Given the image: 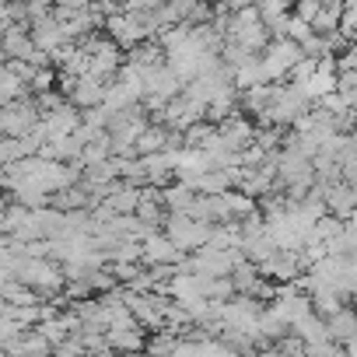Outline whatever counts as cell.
<instances>
[{
  "label": "cell",
  "instance_id": "4",
  "mask_svg": "<svg viewBox=\"0 0 357 357\" xmlns=\"http://www.w3.org/2000/svg\"><path fill=\"white\" fill-rule=\"evenodd\" d=\"M326 329H329V340H354L357 336V312L350 308H340L333 319H326Z\"/></svg>",
  "mask_w": 357,
  "mask_h": 357
},
{
  "label": "cell",
  "instance_id": "5",
  "mask_svg": "<svg viewBox=\"0 0 357 357\" xmlns=\"http://www.w3.org/2000/svg\"><path fill=\"white\" fill-rule=\"evenodd\" d=\"M25 126H32V109L15 105V109L0 112V130H4V133H22Z\"/></svg>",
  "mask_w": 357,
  "mask_h": 357
},
{
  "label": "cell",
  "instance_id": "1",
  "mask_svg": "<svg viewBox=\"0 0 357 357\" xmlns=\"http://www.w3.org/2000/svg\"><path fill=\"white\" fill-rule=\"evenodd\" d=\"M301 60H305V53H301V46L291 43V39H273V43L266 46V56H259V63H263V70H266L270 81L291 74Z\"/></svg>",
  "mask_w": 357,
  "mask_h": 357
},
{
  "label": "cell",
  "instance_id": "6",
  "mask_svg": "<svg viewBox=\"0 0 357 357\" xmlns=\"http://www.w3.org/2000/svg\"><path fill=\"white\" fill-rule=\"evenodd\" d=\"M193 190H186L183 183H178V186H172L168 193H165V204L172 207V211H178V214H190V207H193Z\"/></svg>",
  "mask_w": 357,
  "mask_h": 357
},
{
  "label": "cell",
  "instance_id": "9",
  "mask_svg": "<svg viewBox=\"0 0 357 357\" xmlns=\"http://www.w3.org/2000/svg\"><path fill=\"white\" fill-rule=\"evenodd\" d=\"M336 357H350V354H347V350H343V347H340V350H336Z\"/></svg>",
  "mask_w": 357,
  "mask_h": 357
},
{
  "label": "cell",
  "instance_id": "7",
  "mask_svg": "<svg viewBox=\"0 0 357 357\" xmlns=\"http://www.w3.org/2000/svg\"><path fill=\"white\" fill-rule=\"evenodd\" d=\"M137 147H140V151H151V154H158V151L165 147V130H144Z\"/></svg>",
  "mask_w": 357,
  "mask_h": 357
},
{
  "label": "cell",
  "instance_id": "3",
  "mask_svg": "<svg viewBox=\"0 0 357 357\" xmlns=\"http://www.w3.org/2000/svg\"><path fill=\"white\" fill-rule=\"evenodd\" d=\"M144 256H147L151 263H158V266H168V263L183 259V252L168 242V235H151V238L144 242Z\"/></svg>",
  "mask_w": 357,
  "mask_h": 357
},
{
  "label": "cell",
  "instance_id": "2",
  "mask_svg": "<svg viewBox=\"0 0 357 357\" xmlns=\"http://www.w3.org/2000/svg\"><path fill=\"white\" fill-rule=\"evenodd\" d=\"M168 242L183 252V249H204L211 242V225L204 221H193L186 214H175L168 221Z\"/></svg>",
  "mask_w": 357,
  "mask_h": 357
},
{
  "label": "cell",
  "instance_id": "8",
  "mask_svg": "<svg viewBox=\"0 0 357 357\" xmlns=\"http://www.w3.org/2000/svg\"><path fill=\"white\" fill-rule=\"evenodd\" d=\"M109 207H112V211H133V207H137V193H133V190H119V193L109 200Z\"/></svg>",
  "mask_w": 357,
  "mask_h": 357
}]
</instances>
